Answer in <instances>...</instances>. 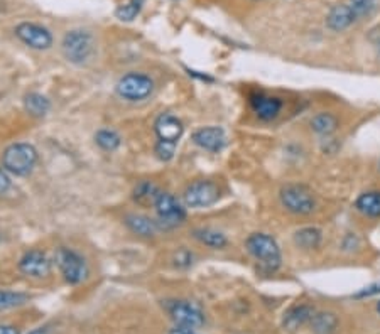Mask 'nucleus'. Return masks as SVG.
Wrapping results in <instances>:
<instances>
[{"mask_svg": "<svg viewBox=\"0 0 380 334\" xmlns=\"http://www.w3.org/2000/svg\"><path fill=\"white\" fill-rule=\"evenodd\" d=\"M176 146L178 144H171V142H162V140H158L156 144V155L164 162L171 161L174 157V152H176Z\"/></svg>", "mask_w": 380, "mask_h": 334, "instance_id": "obj_29", "label": "nucleus"}, {"mask_svg": "<svg viewBox=\"0 0 380 334\" xmlns=\"http://www.w3.org/2000/svg\"><path fill=\"white\" fill-rule=\"evenodd\" d=\"M144 3H145V0H129V2L124 3V5H120L117 10H115V17L122 22L134 21V19L140 14Z\"/></svg>", "mask_w": 380, "mask_h": 334, "instance_id": "obj_27", "label": "nucleus"}, {"mask_svg": "<svg viewBox=\"0 0 380 334\" xmlns=\"http://www.w3.org/2000/svg\"><path fill=\"white\" fill-rule=\"evenodd\" d=\"M348 5L350 9L353 10L357 19H362L374 14L377 2H375V0H348Z\"/></svg>", "mask_w": 380, "mask_h": 334, "instance_id": "obj_28", "label": "nucleus"}, {"mask_svg": "<svg viewBox=\"0 0 380 334\" xmlns=\"http://www.w3.org/2000/svg\"><path fill=\"white\" fill-rule=\"evenodd\" d=\"M124 223L130 232L136 233V235H139V236H144V238H151V236H154L156 233L161 230L159 228L158 221L151 220V218L145 216V214H140V213L125 214Z\"/></svg>", "mask_w": 380, "mask_h": 334, "instance_id": "obj_15", "label": "nucleus"}, {"mask_svg": "<svg viewBox=\"0 0 380 334\" xmlns=\"http://www.w3.org/2000/svg\"><path fill=\"white\" fill-rule=\"evenodd\" d=\"M355 208L368 218H380V191H367L360 194Z\"/></svg>", "mask_w": 380, "mask_h": 334, "instance_id": "obj_21", "label": "nucleus"}, {"mask_svg": "<svg viewBox=\"0 0 380 334\" xmlns=\"http://www.w3.org/2000/svg\"><path fill=\"white\" fill-rule=\"evenodd\" d=\"M95 144L102 148V151L114 152L120 147L122 139H120V135L115 132V130L102 129L95 133Z\"/></svg>", "mask_w": 380, "mask_h": 334, "instance_id": "obj_25", "label": "nucleus"}, {"mask_svg": "<svg viewBox=\"0 0 380 334\" xmlns=\"http://www.w3.org/2000/svg\"><path fill=\"white\" fill-rule=\"evenodd\" d=\"M115 91L127 102H142L154 91V81L144 73H127L117 81Z\"/></svg>", "mask_w": 380, "mask_h": 334, "instance_id": "obj_6", "label": "nucleus"}, {"mask_svg": "<svg viewBox=\"0 0 380 334\" xmlns=\"http://www.w3.org/2000/svg\"><path fill=\"white\" fill-rule=\"evenodd\" d=\"M311 129L315 130L319 135H331L338 130V118L333 113H328V111H321V113H316L315 117L309 122Z\"/></svg>", "mask_w": 380, "mask_h": 334, "instance_id": "obj_22", "label": "nucleus"}, {"mask_svg": "<svg viewBox=\"0 0 380 334\" xmlns=\"http://www.w3.org/2000/svg\"><path fill=\"white\" fill-rule=\"evenodd\" d=\"M154 210L158 213L159 228L171 230L174 226H180L186 220L184 206L169 192H159L154 203Z\"/></svg>", "mask_w": 380, "mask_h": 334, "instance_id": "obj_7", "label": "nucleus"}, {"mask_svg": "<svg viewBox=\"0 0 380 334\" xmlns=\"http://www.w3.org/2000/svg\"><path fill=\"white\" fill-rule=\"evenodd\" d=\"M193 258H195V255H193L189 250H184V248H182V250L174 254L173 262L178 269H188V267L193 265Z\"/></svg>", "mask_w": 380, "mask_h": 334, "instance_id": "obj_30", "label": "nucleus"}, {"mask_svg": "<svg viewBox=\"0 0 380 334\" xmlns=\"http://www.w3.org/2000/svg\"><path fill=\"white\" fill-rule=\"evenodd\" d=\"M37 164V151L34 146L25 142L12 144L3 151L2 167L12 176L24 177L32 172Z\"/></svg>", "mask_w": 380, "mask_h": 334, "instance_id": "obj_3", "label": "nucleus"}, {"mask_svg": "<svg viewBox=\"0 0 380 334\" xmlns=\"http://www.w3.org/2000/svg\"><path fill=\"white\" fill-rule=\"evenodd\" d=\"M377 311L380 313V302H379V306H377Z\"/></svg>", "mask_w": 380, "mask_h": 334, "instance_id": "obj_36", "label": "nucleus"}, {"mask_svg": "<svg viewBox=\"0 0 380 334\" xmlns=\"http://www.w3.org/2000/svg\"><path fill=\"white\" fill-rule=\"evenodd\" d=\"M161 192V189L158 188L152 181H140L137 183L136 188L132 191V198L134 201L140 206H154L156 198Z\"/></svg>", "mask_w": 380, "mask_h": 334, "instance_id": "obj_20", "label": "nucleus"}, {"mask_svg": "<svg viewBox=\"0 0 380 334\" xmlns=\"http://www.w3.org/2000/svg\"><path fill=\"white\" fill-rule=\"evenodd\" d=\"M29 334H50V329L48 328H37L34 331H31Z\"/></svg>", "mask_w": 380, "mask_h": 334, "instance_id": "obj_35", "label": "nucleus"}, {"mask_svg": "<svg viewBox=\"0 0 380 334\" xmlns=\"http://www.w3.org/2000/svg\"><path fill=\"white\" fill-rule=\"evenodd\" d=\"M313 315H315V309L309 306H296L293 309H289L284 314V328L288 331H296L301 326H304L306 322H311Z\"/></svg>", "mask_w": 380, "mask_h": 334, "instance_id": "obj_18", "label": "nucleus"}, {"mask_svg": "<svg viewBox=\"0 0 380 334\" xmlns=\"http://www.w3.org/2000/svg\"><path fill=\"white\" fill-rule=\"evenodd\" d=\"M154 130L156 135L162 142H171L178 144L180 139L184 133V125L176 115L173 113H161L154 122Z\"/></svg>", "mask_w": 380, "mask_h": 334, "instance_id": "obj_12", "label": "nucleus"}, {"mask_svg": "<svg viewBox=\"0 0 380 334\" xmlns=\"http://www.w3.org/2000/svg\"><path fill=\"white\" fill-rule=\"evenodd\" d=\"M24 107L32 117H44V115L50 113L51 102L44 95H41V93L32 91L29 95H25Z\"/></svg>", "mask_w": 380, "mask_h": 334, "instance_id": "obj_24", "label": "nucleus"}, {"mask_svg": "<svg viewBox=\"0 0 380 334\" xmlns=\"http://www.w3.org/2000/svg\"><path fill=\"white\" fill-rule=\"evenodd\" d=\"M169 334H196V333L193 331V329H188V328H178V326H176V329H173V331H171Z\"/></svg>", "mask_w": 380, "mask_h": 334, "instance_id": "obj_34", "label": "nucleus"}, {"mask_svg": "<svg viewBox=\"0 0 380 334\" xmlns=\"http://www.w3.org/2000/svg\"><path fill=\"white\" fill-rule=\"evenodd\" d=\"M164 306L178 328L195 329L203 326L204 314L196 304L189 300H166Z\"/></svg>", "mask_w": 380, "mask_h": 334, "instance_id": "obj_9", "label": "nucleus"}, {"mask_svg": "<svg viewBox=\"0 0 380 334\" xmlns=\"http://www.w3.org/2000/svg\"><path fill=\"white\" fill-rule=\"evenodd\" d=\"M56 265L70 285H80L88 277V263L83 255L68 247H59L54 255Z\"/></svg>", "mask_w": 380, "mask_h": 334, "instance_id": "obj_4", "label": "nucleus"}, {"mask_svg": "<svg viewBox=\"0 0 380 334\" xmlns=\"http://www.w3.org/2000/svg\"><path fill=\"white\" fill-rule=\"evenodd\" d=\"M311 328L315 334H335L338 329V318L333 313H315Z\"/></svg>", "mask_w": 380, "mask_h": 334, "instance_id": "obj_23", "label": "nucleus"}, {"mask_svg": "<svg viewBox=\"0 0 380 334\" xmlns=\"http://www.w3.org/2000/svg\"><path fill=\"white\" fill-rule=\"evenodd\" d=\"M251 107L255 111L257 117L264 122H271L277 118V115L282 110V102L277 96L264 95V93H253L251 95Z\"/></svg>", "mask_w": 380, "mask_h": 334, "instance_id": "obj_14", "label": "nucleus"}, {"mask_svg": "<svg viewBox=\"0 0 380 334\" xmlns=\"http://www.w3.org/2000/svg\"><path fill=\"white\" fill-rule=\"evenodd\" d=\"M220 198V189L213 181L208 179H200L195 183L186 186V189L182 191V203L188 208H208L211 204H215Z\"/></svg>", "mask_w": 380, "mask_h": 334, "instance_id": "obj_8", "label": "nucleus"}, {"mask_svg": "<svg viewBox=\"0 0 380 334\" xmlns=\"http://www.w3.org/2000/svg\"><path fill=\"white\" fill-rule=\"evenodd\" d=\"M321 241V230L315 228V226H306V228H301L294 233V243L303 250H316V248H319Z\"/></svg>", "mask_w": 380, "mask_h": 334, "instance_id": "obj_19", "label": "nucleus"}, {"mask_svg": "<svg viewBox=\"0 0 380 334\" xmlns=\"http://www.w3.org/2000/svg\"><path fill=\"white\" fill-rule=\"evenodd\" d=\"M245 248L259 262L260 270L264 272H275L281 267V248L277 241L267 233H252L245 240Z\"/></svg>", "mask_w": 380, "mask_h": 334, "instance_id": "obj_1", "label": "nucleus"}, {"mask_svg": "<svg viewBox=\"0 0 380 334\" xmlns=\"http://www.w3.org/2000/svg\"><path fill=\"white\" fill-rule=\"evenodd\" d=\"M25 302H29V296L24 294V292L0 291V311L21 307L24 306Z\"/></svg>", "mask_w": 380, "mask_h": 334, "instance_id": "obj_26", "label": "nucleus"}, {"mask_svg": "<svg viewBox=\"0 0 380 334\" xmlns=\"http://www.w3.org/2000/svg\"><path fill=\"white\" fill-rule=\"evenodd\" d=\"M0 334H21L17 328L14 326H7V324H0Z\"/></svg>", "mask_w": 380, "mask_h": 334, "instance_id": "obj_33", "label": "nucleus"}, {"mask_svg": "<svg viewBox=\"0 0 380 334\" xmlns=\"http://www.w3.org/2000/svg\"><path fill=\"white\" fill-rule=\"evenodd\" d=\"M16 36L25 46L36 51H46L53 46V34L34 22H22L16 27Z\"/></svg>", "mask_w": 380, "mask_h": 334, "instance_id": "obj_10", "label": "nucleus"}, {"mask_svg": "<svg viewBox=\"0 0 380 334\" xmlns=\"http://www.w3.org/2000/svg\"><path fill=\"white\" fill-rule=\"evenodd\" d=\"M357 21L355 14L350 9L348 3H340V5L331 7L330 14L326 17V25L331 29V31H345L346 27L353 24Z\"/></svg>", "mask_w": 380, "mask_h": 334, "instance_id": "obj_16", "label": "nucleus"}, {"mask_svg": "<svg viewBox=\"0 0 380 334\" xmlns=\"http://www.w3.org/2000/svg\"><path fill=\"white\" fill-rule=\"evenodd\" d=\"M53 269V262L48 257L44 252L41 250H29L22 255L19 260V270H21L24 276L32 277V278H44L51 274Z\"/></svg>", "mask_w": 380, "mask_h": 334, "instance_id": "obj_11", "label": "nucleus"}, {"mask_svg": "<svg viewBox=\"0 0 380 334\" xmlns=\"http://www.w3.org/2000/svg\"><path fill=\"white\" fill-rule=\"evenodd\" d=\"M191 236L201 245L213 248V250H223L229 245V238L222 232H217L213 228H195L191 232Z\"/></svg>", "mask_w": 380, "mask_h": 334, "instance_id": "obj_17", "label": "nucleus"}, {"mask_svg": "<svg viewBox=\"0 0 380 334\" xmlns=\"http://www.w3.org/2000/svg\"><path fill=\"white\" fill-rule=\"evenodd\" d=\"M10 186H12V181H10L9 174H7V170L3 167H0V192L9 191Z\"/></svg>", "mask_w": 380, "mask_h": 334, "instance_id": "obj_32", "label": "nucleus"}, {"mask_svg": "<svg viewBox=\"0 0 380 334\" xmlns=\"http://www.w3.org/2000/svg\"><path fill=\"white\" fill-rule=\"evenodd\" d=\"M95 37L90 31L83 29H74V31L66 32L63 37L61 51L66 61L72 65H87L95 54Z\"/></svg>", "mask_w": 380, "mask_h": 334, "instance_id": "obj_2", "label": "nucleus"}, {"mask_svg": "<svg viewBox=\"0 0 380 334\" xmlns=\"http://www.w3.org/2000/svg\"><path fill=\"white\" fill-rule=\"evenodd\" d=\"M281 204L293 214L306 216L311 214L316 208L315 194L303 184H286L279 191Z\"/></svg>", "mask_w": 380, "mask_h": 334, "instance_id": "obj_5", "label": "nucleus"}, {"mask_svg": "<svg viewBox=\"0 0 380 334\" xmlns=\"http://www.w3.org/2000/svg\"><path fill=\"white\" fill-rule=\"evenodd\" d=\"M377 294H380V282H375V284L368 285V287H365L360 292H357L355 299H363V297H372Z\"/></svg>", "mask_w": 380, "mask_h": 334, "instance_id": "obj_31", "label": "nucleus"}, {"mask_svg": "<svg viewBox=\"0 0 380 334\" xmlns=\"http://www.w3.org/2000/svg\"><path fill=\"white\" fill-rule=\"evenodd\" d=\"M191 140L200 148L208 152H220L226 146L225 130L222 127H203L193 132Z\"/></svg>", "mask_w": 380, "mask_h": 334, "instance_id": "obj_13", "label": "nucleus"}]
</instances>
